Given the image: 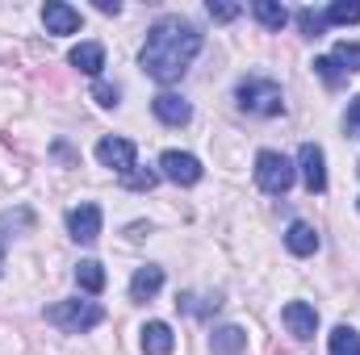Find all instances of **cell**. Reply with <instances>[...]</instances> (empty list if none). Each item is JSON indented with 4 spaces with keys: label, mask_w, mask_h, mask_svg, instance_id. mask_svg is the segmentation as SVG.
I'll use <instances>...</instances> for the list:
<instances>
[{
    "label": "cell",
    "mask_w": 360,
    "mask_h": 355,
    "mask_svg": "<svg viewBox=\"0 0 360 355\" xmlns=\"http://www.w3.org/2000/svg\"><path fill=\"white\" fill-rule=\"evenodd\" d=\"M285 247H289L293 255H314V251H319V230H314L310 222H293V226L285 230Z\"/></svg>",
    "instance_id": "5bb4252c"
},
{
    "label": "cell",
    "mask_w": 360,
    "mask_h": 355,
    "mask_svg": "<svg viewBox=\"0 0 360 355\" xmlns=\"http://www.w3.org/2000/svg\"><path fill=\"white\" fill-rule=\"evenodd\" d=\"M139 335H143L139 343H143V351L147 355H172V347H176V335H172L168 322H147Z\"/></svg>",
    "instance_id": "7c38bea8"
},
{
    "label": "cell",
    "mask_w": 360,
    "mask_h": 355,
    "mask_svg": "<svg viewBox=\"0 0 360 355\" xmlns=\"http://www.w3.org/2000/svg\"><path fill=\"white\" fill-rule=\"evenodd\" d=\"M331 59L344 67V72H360V42H340L331 51Z\"/></svg>",
    "instance_id": "cb8c5ba5"
},
{
    "label": "cell",
    "mask_w": 360,
    "mask_h": 355,
    "mask_svg": "<svg viewBox=\"0 0 360 355\" xmlns=\"http://www.w3.org/2000/svg\"><path fill=\"white\" fill-rule=\"evenodd\" d=\"M252 13H256V21H260L264 29H285V25H289V8L276 4V0H256Z\"/></svg>",
    "instance_id": "e0dca14e"
},
{
    "label": "cell",
    "mask_w": 360,
    "mask_h": 355,
    "mask_svg": "<svg viewBox=\"0 0 360 355\" xmlns=\"http://www.w3.org/2000/svg\"><path fill=\"white\" fill-rule=\"evenodd\" d=\"M42 25H46V34H76L80 29V8H72L63 0H51L42 8Z\"/></svg>",
    "instance_id": "30bf717a"
},
{
    "label": "cell",
    "mask_w": 360,
    "mask_h": 355,
    "mask_svg": "<svg viewBox=\"0 0 360 355\" xmlns=\"http://www.w3.org/2000/svg\"><path fill=\"white\" fill-rule=\"evenodd\" d=\"M101 209L96 205H76V209H68V234L76 239V243H96L101 239Z\"/></svg>",
    "instance_id": "ba28073f"
},
{
    "label": "cell",
    "mask_w": 360,
    "mask_h": 355,
    "mask_svg": "<svg viewBox=\"0 0 360 355\" xmlns=\"http://www.w3.org/2000/svg\"><path fill=\"white\" fill-rule=\"evenodd\" d=\"M344 130H348V138H360V96H352V105H348Z\"/></svg>",
    "instance_id": "4316f807"
},
{
    "label": "cell",
    "mask_w": 360,
    "mask_h": 355,
    "mask_svg": "<svg viewBox=\"0 0 360 355\" xmlns=\"http://www.w3.org/2000/svg\"><path fill=\"white\" fill-rule=\"evenodd\" d=\"M356 205H360V201H356Z\"/></svg>",
    "instance_id": "1f68e13d"
},
{
    "label": "cell",
    "mask_w": 360,
    "mask_h": 355,
    "mask_svg": "<svg viewBox=\"0 0 360 355\" xmlns=\"http://www.w3.org/2000/svg\"><path fill=\"white\" fill-rule=\"evenodd\" d=\"M34 226V213L30 209H8V213H0V239H17V234H25Z\"/></svg>",
    "instance_id": "d6986e66"
},
{
    "label": "cell",
    "mask_w": 360,
    "mask_h": 355,
    "mask_svg": "<svg viewBox=\"0 0 360 355\" xmlns=\"http://www.w3.org/2000/svg\"><path fill=\"white\" fill-rule=\"evenodd\" d=\"M297 180V168L281 155V151H260L256 155V184L269 192V196H285Z\"/></svg>",
    "instance_id": "277c9868"
},
{
    "label": "cell",
    "mask_w": 360,
    "mask_h": 355,
    "mask_svg": "<svg viewBox=\"0 0 360 355\" xmlns=\"http://www.w3.org/2000/svg\"><path fill=\"white\" fill-rule=\"evenodd\" d=\"M92 96H96V105H105V109H113V105H117V88H109V84H96Z\"/></svg>",
    "instance_id": "83f0119b"
},
{
    "label": "cell",
    "mask_w": 360,
    "mask_h": 355,
    "mask_svg": "<svg viewBox=\"0 0 360 355\" xmlns=\"http://www.w3.org/2000/svg\"><path fill=\"white\" fill-rule=\"evenodd\" d=\"M96 8H101V13H117L122 4H117V0H96Z\"/></svg>",
    "instance_id": "f1b7e54d"
},
{
    "label": "cell",
    "mask_w": 360,
    "mask_h": 355,
    "mask_svg": "<svg viewBox=\"0 0 360 355\" xmlns=\"http://www.w3.org/2000/svg\"><path fill=\"white\" fill-rule=\"evenodd\" d=\"M297 168H302V184H306L310 192H323V188H327V155H323L319 142H302Z\"/></svg>",
    "instance_id": "52a82bcc"
},
{
    "label": "cell",
    "mask_w": 360,
    "mask_h": 355,
    "mask_svg": "<svg viewBox=\"0 0 360 355\" xmlns=\"http://www.w3.org/2000/svg\"><path fill=\"white\" fill-rule=\"evenodd\" d=\"M281 318H285V326H289L293 339H314V330H319V314H314V305H306V301H289V305L281 309Z\"/></svg>",
    "instance_id": "9c48e42d"
},
{
    "label": "cell",
    "mask_w": 360,
    "mask_h": 355,
    "mask_svg": "<svg viewBox=\"0 0 360 355\" xmlns=\"http://www.w3.org/2000/svg\"><path fill=\"white\" fill-rule=\"evenodd\" d=\"M151 109H155V117L164 121V126H184L188 117H193V105L176 96V92H160L155 100H151Z\"/></svg>",
    "instance_id": "8fae6325"
},
{
    "label": "cell",
    "mask_w": 360,
    "mask_h": 355,
    "mask_svg": "<svg viewBox=\"0 0 360 355\" xmlns=\"http://www.w3.org/2000/svg\"><path fill=\"white\" fill-rule=\"evenodd\" d=\"M201 159L197 155H188V151H164L160 155V176L172 180V184H180V188H188V184H197L201 180Z\"/></svg>",
    "instance_id": "5b68a950"
},
{
    "label": "cell",
    "mask_w": 360,
    "mask_h": 355,
    "mask_svg": "<svg viewBox=\"0 0 360 355\" xmlns=\"http://www.w3.org/2000/svg\"><path fill=\"white\" fill-rule=\"evenodd\" d=\"M323 17H327L331 25H356L360 21V4H352V0H335Z\"/></svg>",
    "instance_id": "44dd1931"
},
{
    "label": "cell",
    "mask_w": 360,
    "mask_h": 355,
    "mask_svg": "<svg viewBox=\"0 0 360 355\" xmlns=\"http://www.w3.org/2000/svg\"><path fill=\"white\" fill-rule=\"evenodd\" d=\"M205 8H210V17H214V21H235V17L243 13L239 4H226V0H210Z\"/></svg>",
    "instance_id": "d4e9b609"
},
{
    "label": "cell",
    "mask_w": 360,
    "mask_h": 355,
    "mask_svg": "<svg viewBox=\"0 0 360 355\" xmlns=\"http://www.w3.org/2000/svg\"><path fill=\"white\" fill-rule=\"evenodd\" d=\"M314 72L323 76V84H327V88H340V84L348 80V72H344V67H340V63H335L331 55H323V59H314Z\"/></svg>",
    "instance_id": "7402d4cb"
},
{
    "label": "cell",
    "mask_w": 360,
    "mask_h": 355,
    "mask_svg": "<svg viewBox=\"0 0 360 355\" xmlns=\"http://www.w3.org/2000/svg\"><path fill=\"white\" fill-rule=\"evenodd\" d=\"M235 100H239L243 113H256V117H276V113H285V92H281V84H276V80H264V76L239 80Z\"/></svg>",
    "instance_id": "7a4b0ae2"
},
{
    "label": "cell",
    "mask_w": 360,
    "mask_h": 355,
    "mask_svg": "<svg viewBox=\"0 0 360 355\" xmlns=\"http://www.w3.org/2000/svg\"><path fill=\"white\" fill-rule=\"evenodd\" d=\"M160 288H164V267H155V264L139 267L134 280H130V301H151Z\"/></svg>",
    "instance_id": "4fadbf2b"
},
{
    "label": "cell",
    "mask_w": 360,
    "mask_h": 355,
    "mask_svg": "<svg viewBox=\"0 0 360 355\" xmlns=\"http://www.w3.org/2000/svg\"><path fill=\"white\" fill-rule=\"evenodd\" d=\"M46 322L59 326V330H68V335H84V330L105 322V309L96 301H59V305L46 309Z\"/></svg>",
    "instance_id": "3957f363"
},
{
    "label": "cell",
    "mask_w": 360,
    "mask_h": 355,
    "mask_svg": "<svg viewBox=\"0 0 360 355\" xmlns=\"http://www.w3.org/2000/svg\"><path fill=\"white\" fill-rule=\"evenodd\" d=\"M297 29H302L306 38H323L327 17H323V13H314V8H297Z\"/></svg>",
    "instance_id": "603a6c76"
},
{
    "label": "cell",
    "mask_w": 360,
    "mask_h": 355,
    "mask_svg": "<svg viewBox=\"0 0 360 355\" xmlns=\"http://www.w3.org/2000/svg\"><path fill=\"white\" fill-rule=\"evenodd\" d=\"M0 272H4V247H0Z\"/></svg>",
    "instance_id": "f546056e"
},
{
    "label": "cell",
    "mask_w": 360,
    "mask_h": 355,
    "mask_svg": "<svg viewBox=\"0 0 360 355\" xmlns=\"http://www.w3.org/2000/svg\"><path fill=\"white\" fill-rule=\"evenodd\" d=\"M210 347L218 355H239L248 347V335H243V326H218V330L210 335Z\"/></svg>",
    "instance_id": "2e32d148"
},
{
    "label": "cell",
    "mask_w": 360,
    "mask_h": 355,
    "mask_svg": "<svg viewBox=\"0 0 360 355\" xmlns=\"http://www.w3.org/2000/svg\"><path fill=\"white\" fill-rule=\"evenodd\" d=\"M76 284H80L89 297H96V293L105 288V267L96 264V260H80V264H76Z\"/></svg>",
    "instance_id": "ac0fdd59"
},
{
    "label": "cell",
    "mask_w": 360,
    "mask_h": 355,
    "mask_svg": "<svg viewBox=\"0 0 360 355\" xmlns=\"http://www.w3.org/2000/svg\"><path fill=\"white\" fill-rule=\"evenodd\" d=\"M134 155H139V151H134L130 138H101V142H96V159H101L105 168H113L117 176H130V172L139 168Z\"/></svg>",
    "instance_id": "8992f818"
},
{
    "label": "cell",
    "mask_w": 360,
    "mask_h": 355,
    "mask_svg": "<svg viewBox=\"0 0 360 355\" xmlns=\"http://www.w3.org/2000/svg\"><path fill=\"white\" fill-rule=\"evenodd\" d=\"M197 55H201V34H197V25L184 21V17H160V21L147 29V46H143L139 63H143V72H147L155 84H176Z\"/></svg>",
    "instance_id": "6da1fadb"
},
{
    "label": "cell",
    "mask_w": 360,
    "mask_h": 355,
    "mask_svg": "<svg viewBox=\"0 0 360 355\" xmlns=\"http://www.w3.org/2000/svg\"><path fill=\"white\" fill-rule=\"evenodd\" d=\"M126 180V188H134V192H147V188H155V180H160V172H130Z\"/></svg>",
    "instance_id": "484cf974"
},
{
    "label": "cell",
    "mask_w": 360,
    "mask_h": 355,
    "mask_svg": "<svg viewBox=\"0 0 360 355\" xmlns=\"http://www.w3.org/2000/svg\"><path fill=\"white\" fill-rule=\"evenodd\" d=\"M327 355H360V330H352V326H335V330H331V347H327Z\"/></svg>",
    "instance_id": "ffe728a7"
},
{
    "label": "cell",
    "mask_w": 360,
    "mask_h": 355,
    "mask_svg": "<svg viewBox=\"0 0 360 355\" xmlns=\"http://www.w3.org/2000/svg\"><path fill=\"white\" fill-rule=\"evenodd\" d=\"M72 67H80L84 76H101V67H105V46L101 42H80V46H72Z\"/></svg>",
    "instance_id": "9a60e30c"
},
{
    "label": "cell",
    "mask_w": 360,
    "mask_h": 355,
    "mask_svg": "<svg viewBox=\"0 0 360 355\" xmlns=\"http://www.w3.org/2000/svg\"><path fill=\"white\" fill-rule=\"evenodd\" d=\"M356 172H360V163H356Z\"/></svg>",
    "instance_id": "4dcf8cb0"
}]
</instances>
